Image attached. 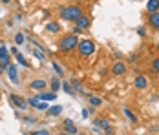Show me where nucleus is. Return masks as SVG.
Wrapping results in <instances>:
<instances>
[{
  "instance_id": "obj_6",
  "label": "nucleus",
  "mask_w": 159,
  "mask_h": 135,
  "mask_svg": "<svg viewBox=\"0 0 159 135\" xmlns=\"http://www.w3.org/2000/svg\"><path fill=\"white\" fill-rule=\"evenodd\" d=\"M6 77H7V80L11 84H15V86L20 84V73H18V68H16L15 64H11L9 68H6Z\"/></svg>"
},
{
  "instance_id": "obj_1",
  "label": "nucleus",
  "mask_w": 159,
  "mask_h": 135,
  "mask_svg": "<svg viewBox=\"0 0 159 135\" xmlns=\"http://www.w3.org/2000/svg\"><path fill=\"white\" fill-rule=\"evenodd\" d=\"M82 15H84V11H82V7L79 4H70V6H61L59 7V16L64 22H75Z\"/></svg>"
},
{
  "instance_id": "obj_39",
  "label": "nucleus",
  "mask_w": 159,
  "mask_h": 135,
  "mask_svg": "<svg viewBox=\"0 0 159 135\" xmlns=\"http://www.w3.org/2000/svg\"><path fill=\"white\" fill-rule=\"evenodd\" d=\"M59 135H70V133H66V132H61V133H59Z\"/></svg>"
},
{
  "instance_id": "obj_15",
  "label": "nucleus",
  "mask_w": 159,
  "mask_h": 135,
  "mask_svg": "<svg viewBox=\"0 0 159 135\" xmlns=\"http://www.w3.org/2000/svg\"><path fill=\"white\" fill-rule=\"evenodd\" d=\"M46 33H49V35H57V33H61V24L55 22V20L48 22V24H46Z\"/></svg>"
},
{
  "instance_id": "obj_25",
  "label": "nucleus",
  "mask_w": 159,
  "mask_h": 135,
  "mask_svg": "<svg viewBox=\"0 0 159 135\" xmlns=\"http://www.w3.org/2000/svg\"><path fill=\"white\" fill-rule=\"evenodd\" d=\"M7 59H11L9 49H7L6 46H0V60H7Z\"/></svg>"
},
{
  "instance_id": "obj_34",
  "label": "nucleus",
  "mask_w": 159,
  "mask_h": 135,
  "mask_svg": "<svg viewBox=\"0 0 159 135\" xmlns=\"http://www.w3.org/2000/svg\"><path fill=\"white\" fill-rule=\"evenodd\" d=\"M150 132H152V133H159V124H154V126H150Z\"/></svg>"
},
{
  "instance_id": "obj_24",
  "label": "nucleus",
  "mask_w": 159,
  "mask_h": 135,
  "mask_svg": "<svg viewBox=\"0 0 159 135\" xmlns=\"http://www.w3.org/2000/svg\"><path fill=\"white\" fill-rule=\"evenodd\" d=\"M62 91H64V93H68V95H75L73 86H71V82H70V80H64V82H62Z\"/></svg>"
},
{
  "instance_id": "obj_23",
  "label": "nucleus",
  "mask_w": 159,
  "mask_h": 135,
  "mask_svg": "<svg viewBox=\"0 0 159 135\" xmlns=\"http://www.w3.org/2000/svg\"><path fill=\"white\" fill-rule=\"evenodd\" d=\"M15 59H16V62L20 64V66H24V68H31V64L28 62V59L22 55V53H18V55H15Z\"/></svg>"
},
{
  "instance_id": "obj_31",
  "label": "nucleus",
  "mask_w": 159,
  "mask_h": 135,
  "mask_svg": "<svg viewBox=\"0 0 159 135\" xmlns=\"http://www.w3.org/2000/svg\"><path fill=\"white\" fill-rule=\"evenodd\" d=\"M137 35H139V37H146V35H148V33H146V28H144V26H139V28H137Z\"/></svg>"
},
{
  "instance_id": "obj_10",
  "label": "nucleus",
  "mask_w": 159,
  "mask_h": 135,
  "mask_svg": "<svg viewBox=\"0 0 159 135\" xmlns=\"http://www.w3.org/2000/svg\"><path fill=\"white\" fill-rule=\"evenodd\" d=\"M134 86H135L137 90H141V91L146 90V88H148V79H146V75H143V73L135 75V79H134Z\"/></svg>"
},
{
  "instance_id": "obj_4",
  "label": "nucleus",
  "mask_w": 159,
  "mask_h": 135,
  "mask_svg": "<svg viewBox=\"0 0 159 135\" xmlns=\"http://www.w3.org/2000/svg\"><path fill=\"white\" fill-rule=\"evenodd\" d=\"M9 102H11V106L15 108L16 111H28V110H30L28 99H24V97H20V95H16V93H11V95H9Z\"/></svg>"
},
{
  "instance_id": "obj_35",
  "label": "nucleus",
  "mask_w": 159,
  "mask_h": 135,
  "mask_svg": "<svg viewBox=\"0 0 159 135\" xmlns=\"http://www.w3.org/2000/svg\"><path fill=\"white\" fill-rule=\"evenodd\" d=\"M82 117L88 119V117H90V110H82Z\"/></svg>"
},
{
  "instance_id": "obj_21",
  "label": "nucleus",
  "mask_w": 159,
  "mask_h": 135,
  "mask_svg": "<svg viewBox=\"0 0 159 135\" xmlns=\"http://www.w3.org/2000/svg\"><path fill=\"white\" fill-rule=\"evenodd\" d=\"M88 101H90V106H93V108H99V106H102V97H95V95H90L88 97Z\"/></svg>"
},
{
  "instance_id": "obj_7",
  "label": "nucleus",
  "mask_w": 159,
  "mask_h": 135,
  "mask_svg": "<svg viewBox=\"0 0 159 135\" xmlns=\"http://www.w3.org/2000/svg\"><path fill=\"white\" fill-rule=\"evenodd\" d=\"M111 75L113 77H123L126 73V64L125 62H121V60H115L113 64H111Z\"/></svg>"
},
{
  "instance_id": "obj_2",
  "label": "nucleus",
  "mask_w": 159,
  "mask_h": 135,
  "mask_svg": "<svg viewBox=\"0 0 159 135\" xmlns=\"http://www.w3.org/2000/svg\"><path fill=\"white\" fill-rule=\"evenodd\" d=\"M77 46H79V37L77 35H66V37H62L61 40H59V51L61 53H71L73 49H77Z\"/></svg>"
},
{
  "instance_id": "obj_5",
  "label": "nucleus",
  "mask_w": 159,
  "mask_h": 135,
  "mask_svg": "<svg viewBox=\"0 0 159 135\" xmlns=\"http://www.w3.org/2000/svg\"><path fill=\"white\" fill-rule=\"evenodd\" d=\"M28 104H30V108L37 110V111H48V110H49V104H48V102L40 101L37 95H33V97H30V99H28Z\"/></svg>"
},
{
  "instance_id": "obj_40",
  "label": "nucleus",
  "mask_w": 159,
  "mask_h": 135,
  "mask_svg": "<svg viewBox=\"0 0 159 135\" xmlns=\"http://www.w3.org/2000/svg\"><path fill=\"white\" fill-rule=\"evenodd\" d=\"M156 49H157V53H159V42H157V44H156Z\"/></svg>"
},
{
  "instance_id": "obj_38",
  "label": "nucleus",
  "mask_w": 159,
  "mask_h": 135,
  "mask_svg": "<svg viewBox=\"0 0 159 135\" xmlns=\"http://www.w3.org/2000/svg\"><path fill=\"white\" fill-rule=\"evenodd\" d=\"M0 4H6L7 6V4H11V0H0Z\"/></svg>"
},
{
  "instance_id": "obj_37",
  "label": "nucleus",
  "mask_w": 159,
  "mask_h": 135,
  "mask_svg": "<svg viewBox=\"0 0 159 135\" xmlns=\"http://www.w3.org/2000/svg\"><path fill=\"white\" fill-rule=\"evenodd\" d=\"M4 70H6V68H4V64H2V60H0V75L4 73Z\"/></svg>"
},
{
  "instance_id": "obj_42",
  "label": "nucleus",
  "mask_w": 159,
  "mask_h": 135,
  "mask_svg": "<svg viewBox=\"0 0 159 135\" xmlns=\"http://www.w3.org/2000/svg\"><path fill=\"white\" fill-rule=\"evenodd\" d=\"M75 2H82V0H75Z\"/></svg>"
},
{
  "instance_id": "obj_28",
  "label": "nucleus",
  "mask_w": 159,
  "mask_h": 135,
  "mask_svg": "<svg viewBox=\"0 0 159 135\" xmlns=\"http://www.w3.org/2000/svg\"><path fill=\"white\" fill-rule=\"evenodd\" d=\"M28 135H51V132L44 130V128H39V130H33L31 133H28Z\"/></svg>"
},
{
  "instance_id": "obj_36",
  "label": "nucleus",
  "mask_w": 159,
  "mask_h": 135,
  "mask_svg": "<svg viewBox=\"0 0 159 135\" xmlns=\"http://www.w3.org/2000/svg\"><path fill=\"white\" fill-rule=\"evenodd\" d=\"M121 57H123V53H121V51H115V53H113V59H121Z\"/></svg>"
},
{
  "instance_id": "obj_19",
  "label": "nucleus",
  "mask_w": 159,
  "mask_h": 135,
  "mask_svg": "<svg viewBox=\"0 0 159 135\" xmlns=\"http://www.w3.org/2000/svg\"><path fill=\"white\" fill-rule=\"evenodd\" d=\"M146 11H148V15H152V13H159V0H148V4H146Z\"/></svg>"
},
{
  "instance_id": "obj_30",
  "label": "nucleus",
  "mask_w": 159,
  "mask_h": 135,
  "mask_svg": "<svg viewBox=\"0 0 159 135\" xmlns=\"http://www.w3.org/2000/svg\"><path fill=\"white\" fill-rule=\"evenodd\" d=\"M70 33H71V35H77V37H79V35H82V33H84V29H80V28H77V26H73Z\"/></svg>"
},
{
  "instance_id": "obj_33",
  "label": "nucleus",
  "mask_w": 159,
  "mask_h": 135,
  "mask_svg": "<svg viewBox=\"0 0 159 135\" xmlns=\"http://www.w3.org/2000/svg\"><path fill=\"white\" fill-rule=\"evenodd\" d=\"M9 53H11V55H18V47H16V46H11V47H9Z\"/></svg>"
},
{
  "instance_id": "obj_9",
  "label": "nucleus",
  "mask_w": 159,
  "mask_h": 135,
  "mask_svg": "<svg viewBox=\"0 0 159 135\" xmlns=\"http://www.w3.org/2000/svg\"><path fill=\"white\" fill-rule=\"evenodd\" d=\"M62 128H64V132H66V133L79 135V128H77V124H75L71 119H64L62 120Z\"/></svg>"
},
{
  "instance_id": "obj_27",
  "label": "nucleus",
  "mask_w": 159,
  "mask_h": 135,
  "mask_svg": "<svg viewBox=\"0 0 159 135\" xmlns=\"http://www.w3.org/2000/svg\"><path fill=\"white\" fill-rule=\"evenodd\" d=\"M24 42H26V35H24V31L16 33V35H15V44L20 46V44H24Z\"/></svg>"
},
{
  "instance_id": "obj_29",
  "label": "nucleus",
  "mask_w": 159,
  "mask_h": 135,
  "mask_svg": "<svg viewBox=\"0 0 159 135\" xmlns=\"http://www.w3.org/2000/svg\"><path fill=\"white\" fill-rule=\"evenodd\" d=\"M152 71L154 73H159V57H156V59H152Z\"/></svg>"
},
{
  "instance_id": "obj_16",
  "label": "nucleus",
  "mask_w": 159,
  "mask_h": 135,
  "mask_svg": "<svg viewBox=\"0 0 159 135\" xmlns=\"http://www.w3.org/2000/svg\"><path fill=\"white\" fill-rule=\"evenodd\" d=\"M148 26L152 28V29L159 31V13H152V15H148Z\"/></svg>"
},
{
  "instance_id": "obj_3",
  "label": "nucleus",
  "mask_w": 159,
  "mask_h": 135,
  "mask_svg": "<svg viewBox=\"0 0 159 135\" xmlns=\"http://www.w3.org/2000/svg\"><path fill=\"white\" fill-rule=\"evenodd\" d=\"M95 42L93 40H90V38H84V40H79V46H77V51H79V55L82 59H88V57H92L93 53H95Z\"/></svg>"
},
{
  "instance_id": "obj_11",
  "label": "nucleus",
  "mask_w": 159,
  "mask_h": 135,
  "mask_svg": "<svg viewBox=\"0 0 159 135\" xmlns=\"http://www.w3.org/2000/svg\"><path fill=\"white\" fill-rule=\"evenodd\" d=\"M93 128H99V130H101V133H102V132H108V130H110L111 124H110V120H108V119L97 117V119L93 120Z\"/></svg>"
},
{
  "instance_id": "obj_18",
  "label": "nucleus",
  "mask_w": 159,
  "mask_h": 135,
  "mask_svg": "<svg viewBox=\"0 0 159 135\" xmlns=\"http://www.w3.org/2000/svg\"><path fill=\"white\" fill-rule=\"evenodd\" d=\"M49 86H51V91H53V93L61 91V90H62V82H61V77H53V79L49 80Z\"/></svg>"
},
{
  "instance_id": "obj_14",
  "label": "nucleus",
  "mask_w": 159,
  "mask_h": 135,
  "mask_svg": "<svg viewBox=\"0 0 159 135\" xmlns=\"http://www.w3.org/2000/svg\"><path fill=\"white\" fill-rule=\"evenodd\" d=\"M37 97H39L40 101H44V102H53V101H57V93H53V91H39Z\"/></svg>"
},
{
  "instance_id": "obj_22",
  "label": "nucleus",
  "mask_w": 159,
  "mask_h": 135,
  "mask_svg": "<svg viewBox=\"0 0 159 135\" xmlns=\"http://www.w3.org/2000/svg\"><path fill=\"white\" fill-rule=\"evenodd\" d=\"M51 68H53V71L57 73V77H64V68L61 66V62L53 60V62H51Z\"/></svg>"
},
{
  "instance_id": "obj_43",
  "label": "nucleus",
  "mask_w": 159,
  "mask_h": 135,
  "mask_svg": "<svg viewBox=\"0 0 159 135\" xmlns=\"http://www.w3.org/2000/svg\"><path fill=\"white\" fill-rule=\"evenodd\" d=\"M0 15H2V11H0ZM0 20H2V18H0Z\"/></svg>"
},
{
  "instance_id": "obj_12",
  "label": "nucleus",
  "mask_w": 159,
  "mask_h": 135,
  "mask_svg": "<svg viewBox=\"0 0 159 135\" xmlns=\"http://www.w3.org/2000/svg\"><path fill=\"white\" fill-rule=\"evenodd\" d=\"M75 26L86 31L90 26H92V18H90V16H86V15H82V16H79V18L75 20Z\"/></svg>"
},
{
  "instance_id": "obj_32",
  "label": "nucleus",
  "mask_w": 159,
  "mask_h": 135,
  "mask_svg": "<svg viewBox=\"0 0 159 135\" xmlns=\"http://www.w3.org/2000/svg\"><path fill=\"white\" fill-rule=\"evenodd\" d=\"M13 18H15V22H22L24 20V13H15Z\"/></svg>"
},
{
  "instance_id": "obj_8",
  "label": "nucleus",
  "mask_w": 159,
  "mask_h": 135,
  "mask_svg": "<svg viewBox=\"0 0 159 135\" xmlns=\"http://www.w3.org/2000/svg\"><path fill=\"white\" fill-rule=\"evenodd\" d=\"M28 86H30V90H31V91H37V93H39V91H44V90H46L48 80H44V79H35V80H31Z\"/></svg>"
},
{
  "instance_id": "obj_20",
  "label": "nucleus",
  "mask_w": 159,
  "mask_h": 135,
  "mask_svg": "<svg viewBox=\"0 0 159 135\" xmlns=\"http://www.w3.org/2000/svg\"><path fill=\"white\" fill-rule=\"evenodd\" d=\"M62 106L61 104H57V106H49V110L48 111H46V113H48L49 117H57V115H61V113H62Z\"/></svg>"
},
{
  "instance_id": "obj_13",
  "label": "nucleus",
  "mask_w": 159,
  "mask_h": 135,
  "mask_svg": "<svg viewBox=\"0 0 159 135\" xmlns=\"http://www.w3.org/2000/svg\"><path fill=\"white\" fill-rule=\"evenodd\" d=\"M31 53L35 55V59L40 60V62H46V51H44V47L40 44H37L35 47H31Z\"/></svg>"
},
{
  "instance_id": "obj_41",
  "label": "nucleus",
  "mask_w": 159,
  "mask_h": 135,
  "mask_svg": "<svg viewBox=\"0 0 159 135\" xmlns=\"http://www.w3.org/2000/svg\"><path fill=\"white\" fill-rule=\"evenodd\" d=\"M0 46H4V40H2V38H0Z\"/></svg>"
},
{
  "instance_id": "obj_26",
  "label": "nucleus",
  "mask_w": 159,
  "mask_h": 135,
  "mask_svg": "<svg viewBox=\"0 0 159 135\" xmlns=\"http://www.w3.org/2000/svg\"><path fill=\"white\" fill-rule=\"evenodd\" d=\"M20 120L26 122V124H37V122H39V119L33 117V115H24V117H20Z\"/></svg>"
},
{
  "instance_id": "obj_17",
  "label": "nucleus",
  "mask_w": 159,
  "mask_h": 135,
  "mask_svg": "<svg viewBox=\"0 0 159 135\" xmlns=\"http://www.w3.org/2000/svg\"><path fill=\"white\" fill-rule=\"evenodd\" d=\"M123 113H125V117H126L132 124H137V120H139V119H137V115H135V113H134L128 106H123Z\"/></svg>"
}]
</instances>
